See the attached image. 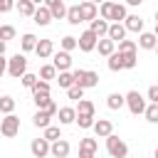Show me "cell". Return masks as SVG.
<instances>
[{
  "instance_id": "cell-56",
  "label": "cell",
  "mask_w": 158,
  "mask_h": 158,
  "mask_svg": "<svg viewBox=\"0 0 158 158\" xmlns=\"http://www.w3.org/2000/svg\"><path fill=\"white\" fill-rule=\"evenodd\" d=\"M156 52H158V44H156Z\"/></svg>"
},
{
  "instance_id": "cell-25",
  "label": "cell",
  "mask_w": 158,
  "mask_h": 158,
  "mask_svg": "<svg viewBox=\"0 0 158 158\" xmlns=\"http://www.w3.org/2000/svg\"><path fill=\"white\" fill-rule=\"evenodd\" d=\"M123 104H126V99H123V94H118V91H114V94H109V96H106V106H109V109H114V111H116V109H121Z\"/></svg>"
},
{
  "instance_id": "cell-49",
  "label": "cell",
  "mask_w": 158,
  "mask_h": 158,
  "mask_svg": "<svg viewBox=\"0 0 158 158\" xmlns=\"http://www.w3.org/2000/svg\"><path fill=\"white\" fill-rule=\"evenodd\" d=\"M54 2H59V0H44V7H52Z\"/></svg>"
},
{
  "instance_id": "cell-9",
  "label": "cell",
  "mask_w": 158,
  "mask_h": 158,
  "mask_svg": "<svg viewBox=\"0 0 158 158\" xmlns=\"http://www.w3.org/2000/svg\"><path fill=\"white\" fill-rule=\"evenodd\" d=\"M69 151H72V146H69V141H64V138H59V141L49 143V153H52L54 158H67V156H69Z\"/></svg>"
},
{
  "instance_id": "cell-39",
  "label": "cell",
  "mask_w": 158,
  "mask_h": 158,
  "mask_svg": "<svg viewBox=\"0 0 158 158\" xmlns=\"http://www.w3.org/2000/svg\"><path fill=\"white\" fill-rule=\"evenodd\" d=\"M62 49L64 52H72V49H77V37H72V35H67V37H62Z\"/></svg>"
},
{
  "instance_id": "cell-8",
  "label": "cell",
  "mask_w": 158,
  "mask_h": 158,
  "mask_svg": "<svg viewBox=\"0 0 158 158\" xmlns=\"http://www.w3.org/2000/svg\"><path fill=\"white\" fill-rule=\"evenodd\" d=\"M79 15H81V22H91V20H96V15H99V7L94 5V2H89V0H84V2H79Z\"/></svg>"
},
{
  "instance_id": "cell-50",
  "label": "cell",
  "mask_w": 158,
  "mask_h": 158,
  "mask_svg": "<svg viewBox=\"0 0 158 158\" xmlns=\"http://www.w3.org/2000/svg\"><path fill=\"white\" fill-rule=\"evenodd\" d=\"M5 44H7V42H2V40H0V54H5Z\"/></svg>"
},
{
  "instance_id": "cell-21",
  "label": "cell",
  "mask_w": 158,
  "mask_h": 158,
  "mask_svg": "<svg viewBox=\"0 0 158 158\" xmlns=\"http://www.w3.org/2000/svg\"><path fill=\"white\" fill-rule=\"evenodd\" d=\"M15 7H17V12L25 15V17H32L35 10H37V5H32L30 0H15Z\"/></svg>"
},
{
  "instance_id": "cell-42",
  "label": "cell",
  "mask_w": 158,
  "mask_h": 158,
  "mask_svg": "<svg viewBox=\"0 0 158 158\" xmlns=\"http://www.w3.org/2000/svg\"><path fill=\"white\" fill-rule=\"evenodd\" d=\"M20 81H22V86L32 89V86H35V81H37V74H32V72H25V74L20 77Z\"/></svg>"
},
{
  "instance_id": "cell-24",
  "label": "cell",
  "mask_w": 158,
  "mask_h": 158,
  "mask_svg": "<svg viewBox=\"0 0 158 158\" xmlns=\"http://www.w3.org/2000/svg\"><path fill=\"white\" fill-rule=\"evenodd\" d=\"M20 47H22V52H35V47H37V37H35L32 32L22 35V40H20Z\"/></svg>"
},
{
  "instance_id": "cell-41",
  "label": "cell",
  "mask_w": 158,
  "mask_h": 158,
  "mask_svg": "<svg viewBox=\"0 0 158 158\" xmlns=\"http://www.w3.org/2000/svg\"><path fill=\"white\" fill-rule=\"evenodd\" d=\"M32 94H49V81L37 79V81H35V86H32Z\"/></svg>"
},
{
  "instance_id": "cell-55",
  "label": "cell",
  "mask_w": 158,
  "mask_h": 158,
  "mask_svg": "<svg viewBox=\"0 0 158 158\" xmlns=\"http://www.w3.org/2000/svg\"><path fill=\"white\" fill-rule=\"evenodd\" d=\"M156 158H158V148H156Z\"/></svg>"
},
{
  "instance_id": "cell-46",
  "label": "cell",
  "mask_w": 158,
  "mask_h": 158,
  "mask_svg": "<svg viewBox=\"0 0 158 158\" xmlns=\"http://www.w3.org/2000/svg\"><path fill=\"white\" fill-rule=\"evenodd\" d=\"M7 72V59H5V54H0V77Z\"/></svg>"
},
{
  "instance_id": "cell-38",
  "label": "cell",
  "mask_w": 158,
  "mask_h": 158,
  "mask_svg": "<svg viewBox=\"0 0 158 158\" xmlns=\"http://www.w3.org/2000/svg\"><path fill=\"white\" fill-rule=\"evenodd\" d=\"M96 148H99L96 138H81V141H79V151H94V153H96Z\"/></svg>"
},
{
  "instance_id": "cell-47",
  "label": "cell",
  "mask_w": 158,
  "mask_h": 158,
  "mask_svg": "<svg viewBox=\"0 0 158 158\" xmlns=\"http://www.w3.org/2000/svg\"><path fill=\"white\" fill-rule=\"evenodd\" d=\"M79 158H96L94 151H79Z\"/></svg>"
},
{
  "instance_id": "cell-11",
  "label": "cell",
  "mask_w": 158,
  "mask_h": 158,
  "mask_svg": "<svg viewBox=\"0 0 158 158\" xmlns=\"http://www.w3.org/2000/svg\"><path fill=\"white\" fill-rule=\"evenodd\" d=\"M94 133L99 136V138H106V136H111L114 133V123L109 121V118H99V121H94Z\"/></svg>"
},
{
  "instance_id": "cell-36",
  "label": "cell",
  "mask_w": 158,
  "mask_h": 158,
  "mask_svg": "<svg viewBox=\"0 0 158 158\" xmlns=\"http://www.w3.org/2000/svg\"><path fill=\"white\" fill-rule=\"evenodd\" d=\"M0 40H2V42L15 40V27H12V25H0Z\"/></svg>"
},
{
  "instance_id": "cell-33",
  "label": "cell",
  "mask_w": 158,
  "mask_h": 158,
  "mask_svg": "<svg viewBox=\"0 0 158 158\" xmlns=\"http://www.w3.org/2000/svg\"><path fill=\"white\" fill-rule=\"evenodd\" d=\"M57 81H59V86H62V89H69V86H74V77H72V72H59Z\"/></svg>"
},
{
  "instance_id": "cell-3",
  "label": "cell",
  "mask_w": 158,
  "mask_h": 158,
  "mask_svg": "<svg viewBox=\"0 0 158 158\" xmlns=\"http://www.w3.org/2000/svg\"><path fill=\"white\" fill-rule=\"evenodd\" d=\"M25 72H27V57H25V54L17 52L12 59H7V74H10L12 79H20Z\"/></svg>"
},
{
  "instance_id": "cell-13",
  "label": "cell",
  "mask_w": 158,
  "mask_h": 158,
  "mask_svg": "<svg viewBox=\"0 0 158 158\" xmlns=\"http://www.w3.org/2000/svg\"><path fill=\"white\" fill-rule=\"evenodd\" d=\"M30 151H32L35 158H44V156L49 153V141H44V138H35V141L30 143Z\"/></svg>"
},
{
  "instance_id": "cell-52",
  "label": "cell",
  "mask_w": 158,
  "mask_h": 158,
  "mask_svg": "<svg viewBox=\"0 0 158 158\" xmlns=\"http://www.w3.org/2000/svg\"><path fill=\"white\" fill-rule=\"evenodd\" d=\"M30 2H32V5H40V2H44V0H30Z\"/></svg>"
},
{
  "instance_id": "cell-35",
  "label": "cell",
  "mask_w": 158,
  "mask_h": 158,
  "mask_svg": "<svg viewBox=\"0 0 158 158\" xmlns=\"http://www.w3.org/2000/svg\"><path fill=\"white\" fill-rule=\"evenodd\" d=\"M57 77V69L52 67V64H44L42 69H40V77L37 79H44V81H49V79H54Z\"/></svg>"
},
{
  "instance_id": "cell-10",
  "label": "cell",
  "mask_w": 158,
  "mask_h": 158,
  "mask_svg": "<svg viewBox=\"0 0 158 158\" xmlns=\"http://www.w3.org/2000/svg\"><path fill=\"white\" fill-rule=\"evenodd\" d=\"M35 54L40 59H47L54 54V42L52 40H37V47H35Z\"/></svg>"
},
{
  "instance_id": "cell-54",
  "label": "cell",
  "mask_w": 158,
  "mask_h": 158,
  "mask_svg": "<svg viewBox=\"0 0 158 158\" xmlns=\"http://www.w3.org/2000/svg\"><path fill=\"white\" fill-rule=\"evenodd\" d=\"M156 22H158V10H156Z\"/></svg>"
},
{
  "instance_id": "cell-1",
  "label": "cell",
  "mask_w": 158,
  "mask_h": 158,
  "mask_svg": "<svg viewBox=\"0 0 158 158\" xmlns=\"http://www.w3.org/2000/svg\"><path fill=\"white\" fill-rule=\"evenodd\" d=\"M72 77H74V86H81V89L99 86V74L91 69H77V72H72Z\"/></svg>"
},
{
  "instance_id": "cell-51",
  "label": "cell",
  "mask_w": 158,
  "mask_h": 158,
  "mask_svg": "<svg viewBox=\"0 0 158 158\" xmlns=\"http://www.w3.org/2000/svg\"><path fill=\"white\" fill-rule=\"evenodd\" d=\"M89 2H94V5H96V7H99V5H101V2H104V0H89Z\"/></svg>"
},
{
  "instance_id": "cell-37",
  "label": "cell",
  "mask_w": 158,
  "mask_h": 158,
  "mask_svg": "<svg viewBox=\"0 0 158 158\" xmlns=\"http://www.w3.org/2000/svg\"><path fill=\"white\" fill-rule=\"evenodd\" d=\"M109 69H111V72L123 69V62H121V54H118V52H114V54L109 57Z\"/></svg>"
},
{
  "instance_id": "cell-23",
  "label": "cell",
  "mask_w": 158,
  "mask_h": 158,
  "mask_svg": "<svg viewBox=\"0 0 158 158\" xmlns=\"http://www.w3.org/2000/svg\"><path fill=\"white\" fill-rule=\"evenodd\" d=\"M47 10H49L52 20H62V17H67V5H64V0L54 2V5H52V7H47Z\"/></svg>"
},
{
  "instance_id": "cell-29",
  "label": "cell",
  "mask_w": 158,
  "mask_h": 158,
  "mask_svg": "<svg viewBox=\"0 0 158 158\" xmlns=\"http://www.w3.org/2000/svg\"><path fill=\"white\" fill-rule=\"evenodd\" d=\"M74 123H79V128H91L94 126V116L91 114H77Z\"/></svg>"
},
{
  "instance_id": "cell-22",
  "label": "cell",
  "mask_w": 158,
  "mask_h": 158,
  "mask_svg": "<svg viewBox=\"0 0 158 158\" xmlns=\"http://www.w3.org/2000/svg\"><path fill=\"white\" fill-rule=\"evenodd\" d=\"M49 121H52V116H49L47 111H40V109H37V114L32 116V123H35L37 128H47V126H52Z\"/></svg>"
},
{
  "instance_id": "cell-15",
  "label": "cell",
  "mask_w": 158,
  "mask_h": 158,
  "mask_svg": "<svg viewBox=\"0 0 158 158\" xmlns=\"http://www.w3.org/2000/svg\"><path fill=\"white\" fill-rule=\"evenodd\" d=\"M32 22H35V25H40V27H47V25L52 22V15H49V10H47L44 5H40V7L35 10V15H32Z\"/></svg>"
},
{
  "instance_id": "cell-28",
  "label": "cell",
  "mask_w": 158,
  "mask_h": 158,
  "mask_svg": "<svg viewBox=\"0 0 158 158\" xmlns=\"http://www.w3.org/2000/svg\"><path fill=\"white\" fill-rule=\"evenodd\" d=\"M67 22H69V25H79V22H81L79 5H72V7H67Z\"/></svg>"
},
{
  "instance_id": "cell-26",
  "label": "cell",
  "mask_w": 158,
  "mask_h": 158,
  "mask_svg": "<svg viewBox=\"0 0 158 158\" xmlns=\"http://www.w3.org/2000/svg\"><path fill=\"white\" fill-rule=\"evenodd\" d=\"M42 138H44V141H49V143L59 141V138H62V131H59V126H47V128H44V133H42Z\"/></svg>"
},
{
  "instance_id": "cell-48",
  "label": "cell",
  "mask_w": 158,
  "mask_h": 158,
  "mask_svg": "<svg viewBox=\"0 0 158 158\" xmlns=\"http://www.w3.org/2000/svg\"><path fill=\"white\" fill-rule=\"evenodd\" d=\"M143 0H126V5H131V7H138Z\"/></svg>"
},
{
  "instance_id": "cell-45",
  "label": "cell",
  "mask_w": 158,
  "mask_h": 158,
  "mask_svg": "<svg viewBox=\"0 0 158 158\" xmlns=\"http://www.w3.org/2000/svg\"><path fill=\"white\" fill-rule=\"evenodd\" d=\"M148 99H151V104H158V86L148 89Z\"/></svg>"
},
{
  "instance_id": "cell-7",
  "label": "cell",
  "mask_w": 158,
  "mask_h": 158,
  "mask_svg": "<svg viewBox=\"0 0 158 158\" xmlns=\"http://www.w3.org/2000/svg\"><path fill=\"white\" fill-rule=\"evenodd\" d=\"M52 67L54 69H59V72H69V67H72V54L69 52H54V59H52Z\"/></svg>"
},
{
  "instance_id": "cell-17",
  "label": "cell",
  "mask_w": 158,
  "mask_h": 158,
  "mask_svg": "<svg viewBox=\"0 0 158 158\" xmlns=\"http://www.w3.org/2000/svg\"><path fill=\"white\" fill-rule=\"evenodd\" d=\"M109 25H111V22H106L104 17H96V20H91V27H89V30H91V32H94V35L101 40V37H106V32H109Z\"/></svg>"
},
{
  "instance_id": "cell-53",
  "label": "cell",
  "mask_w": 158,
  "mask_h": 158,
  "mask_svg": "<svg viewBox=\"0 0 158 158\" xmlns=\"http://www.w3.org/2000/svg\"><path fill=\"white\" fill-rule=\"evenodd\" d=\"M153 35H156V37H158V22H156V32H153Z\"/></svg>"
},
{
  "instance_id": "cell-14",
  "label": "cell",
  "mask_w": 158,
  "mask_h": 158,
  "mask_svg": "<svg viewBox=\"0 0 158 158\" xmlns=\"http://www.w3.org/2000/svg\"><path fill=\"white\" fill-rule=\"evenodd\" d=\"M126 5H118V2H111V10H109V15H106V22L111 20V22H121V20H126Z\"/></svg>"
},
{
  "instance_id": "cell-16",
  "label": "cell",
  "mask_w": 158,
  "mask_h": 158,
  "mask_svg": "<svg viewBox=\"0 0 158 158\" xmlns=\"http://www.w3.org/2000/svg\"><path fill=\"white\" fill-rule=\"evenodd\" d=\"M123 27H126V32H143V17H138V15H126Z\"/></svg>"
},
{
  "instance_id": "cell-18",
  "label": "cell",
  "mask_w": 158,
  "mask_h": 158,
  "mask_svg": "<svg viewBox=\"0 0 158 158\" xmlns=\"http://www.w3.org/2000/svg\"><path fill=\"white\" fill-rule=\"evenodd\" d=\"M156 44H158V37L153 32H141L138 35V47L141 49H156Z\"/></svg>"
},
{
  "instance_id": "cell-19",
  "label": "cell",
  "mask_w": 158,
  "mask_h": 158,
  "mask_svg": "<svg viewBox=\"0 0 158 158\" xmlns=\"http://www.w3.org/2000/svg\"><path fill=\"white\" fill-rule=\"evenodd\" d=\"M57 116H59V123H62V126H69V123H74L77 111H74L72 106H62V109L57 111Z\"/></svg>"
},
{
  "instance_id": "cell-30",
  "label": "cell",
  "mask_w": 158,
  "mask_h": 158,
  "mask_svg": "<svg viewBox=\"0 0 158 158\" xmlns=\"http://www.w3.org/2000/svg\"><path fill=\"white\" fill-rule=\"evenodd\" d=\"M0 111L7 116V114H12L15 111V99L12 96H0Z\"/></svg>"
},
{
  "instance_id": "cell-20",
  "label": "cell",
  "mask_w": 158,
  "mask_h": 158,
  "mask_svg": "<svg viewBox=\"0 0 158 158\" xmlns=\"http://www.w3.org/2000/svg\"><path fill=\"white\" fill-rule=\"evenodd\" d=\"M114 47H116V42H111L109 37H101V40L96 42V49H99V54H104V57H111V54H114Z\"/></svg>"
},
{
  "instance_id": "cell-5",
  "label": "cell",
  "mask_w": 158,
  "mask_h": 158,
  "mask_svg": "<svg viewBox=\"0 0 158 158\" xmlns=\"http://www.w3.org/2000/svg\"><path fill=\"white\" fill-rule=\"evenodd\" d=\"M0 133H2L5 138H15V136L20 133V118H17L15 114H7V116L0 121Z\"/></svg>"
},
{
  "instance_id": "cell-44",
  "label": "cell",
  "mask_w": 158,
  "mask_h": 158,
  "mask_svg": "<svg viewBox=\"0 0 158 158\" xmlns=\"http://www.w3.org/2000/svg\"><path fill=\"white\" fill-rule=\"evenodd\" d=\"M15 7V0H0V12H10Z\"/></svg>"
},
{
  "instance_id": "cell-31",
  "label": "cell",
  "mask_w": 158,
  "mask_h": 158,
  "mask_svg": "<svg viewBox=\"0 0 158 158\" xmlns=\"http://www.w3.org/2000/svg\"><path fill=\"white\" fill-rule=\"evenodd\" d=\"M143 116H146L148 123H158V104H148L146 111H143Z\"/></svg>"
},
{
  "instance_id": "cell-27",
  "label": "cell",
  "mask_w": 158,
  "mask_h": 158,
  "mask_svg": "<svg viewBox=\"0 0 158 158\" xmlns=\"http://www.w3.org/2000/svg\"><path fill=\"white\" fill-rule=\"evenodd\" d=\"M74 111H77V114H91V116H94V101H89V99H79Z\"/></svg>"
},
{
  "instance_id": "cell-6",
  "label": "cell",
  "mask_w": 158,
  "mask_h": 158,
  "mask_svg": "<svg viewBox=\"0 0 158 158\" xmlns=\"http://www.w3.org/2000/svg\"><path fill=\"white\" fill-rule=\"evenodd\" d=\"M96 42H99V37H96L91 30H84V32L77 37V47H79L81 52H91V49H96Z\"/></svg>"
},
{
  "instance_id": "cell-43",
  "label": "cell",
  "mask_w": 158,
  "mask_h": 158,
  "mask_svg": "<svg viewBox=\"0 0 158 158\" xmlns=\"http://www.w3.org/2000/svg\"><path fill=\"white\" fill-rule=\"evenodd\" d=\"M67 96L74 99V101H79V99H84V89H81V86H69V89H67Z\"/></svg>"
},
{
  "instance_id": "cell-12",
  "label": "cell",
  "mask_w": 158,
  "mask_h": 158,
  "mask_svg": "<svg viewBox=\"0 0 158 158\" xmlns=\"http://www.w3.org/2000/svg\"><path fill=\"white\" fill-rule=\"evenodd\" d=\"M106 37H109L111 42H121V40H126V27H123V22H111Z\"/></svg>"
},
{
  "instance_id": "cell-4",
  "label": "cell",
  "mask_w": 158,
  "mask_h": 158,
  "mask_svg": "<svg viewBox=\"0 0 158 158\" xmlns=\"http://www.w3.org/2000/svg\"><path fill=\"white\" fill-rule=\"evenodd\" d=\"M123 99H126V106H128V111H131L133 116L143 114V111H146V106H148V104H146V99H143V96H141L136 89H133V91H128Z\"/></svg>"
},
{
  "instance_id": "cell-32",
  "label": "cell",
  "mask_w": 158,
  "mask_h": 158,
  "mask_svg": "<svg viewBox=\"0 0 158 158\" xmlns=\"http://www.w3.org/2000/svg\"><path fill=\"white\" fill-rule=\"evenodd\" d=\"M121 62H123V69H133L138 64V57H136V52H128V54H121Z\"/></svg>"
},
{
  "instance_id": "cell-40",
  "label": "cell",
  "mask_w": 158,
  "mask_h": 158,
  "mask_svg": "<svg viewBox=\"0 0 158 158\" xmlns=\"http://www.w3.org/2000/svg\"><path fill=\"white\" fill-rule=\"evenodd\" d=\"M118 52H121V54L136 52V42H133V40H121V42H118Z\"/></svg>"
},
{
  "instance_id": "cell-2",
  "label": "cell",
  "mask_w": 158,
  "mask_h": 158,
  "mask_svg": "<svg viewBox=\"0 0 158 158\" xmlns=\"http://www.w3.org/2000/svg\"><path fill=\"white\" fill-rule=\"evenodd\" d=\"M106 151H109V156L111 158H126L128 156V146L118 138V136H106Z\"/></svg>"
},
{
  "instance_id": "cell-34",
  "label": "cell",
  "mask_w": 158,
  "mask_h": 158,
  "mask_svg": "<svg viewBox=\"0 0 158 158\" xmlns=\"http://www.w3.org/2000/svg\"><path fill=\"white\" fill-rule=\"evenodd\" d=\"M35 96V106L40 109V111H44L49 104H52V99H49V94H32Z\"/></svg>"
}]
</instances>
